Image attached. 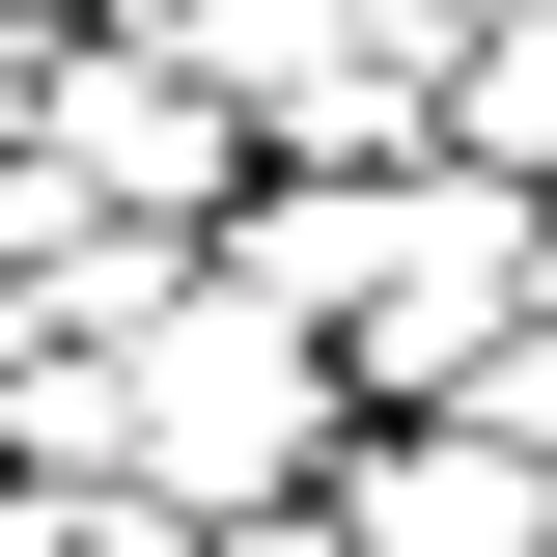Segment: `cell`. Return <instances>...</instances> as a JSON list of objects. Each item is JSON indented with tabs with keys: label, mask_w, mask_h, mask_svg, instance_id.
I'll use <instances>...</instances> for the list:
<instances>
[{
	"label": "cell",
	"mask_w": 557,
	"mask_h": 557,
	"mask_svg": "<svg viewBox=\"0 0 557 557\" xmlns=\"http://www.w3.org/2000/svg\"><path fill=\"white\" fill-rule=\"evenodd\" d=\"M278 446H307V362H278L251 307H196V335L139 362V446H112V474H168V502H223V474H278Z\"/></svg>",
	"instance_id": "6da1fadb"
},
{
	"label": "cell",
	"mask_w": 557,
	"mask_h": 557,
	"mask_svg": "<svg viewBox=\"0 0 557 557\" xmlns=\"http://www.w3.org/2000/svg\"><path fill=\"white\" fill-rule=\"evenodd\" d=\"M57 139H84V196H196V84H168V57H139V84L84 57V84H57Z\"/></svg>",
	"instance_id": "7a4b0ae2"
},
{
	"label": "cell",
	"mask_w": 557,
	"mask_h": 557,
	"mask_svg": "<svg viewBox=\"0 0 557 557\" xmlns=\"http://www.w3.org/2000/svg\"><path fill=\"white\" fill-rule=\"evenodd\" d=\"M557 502H530V446H418L391 474V557H530Z\"/></svg>",
	"instance_id": "3957f363"
},
{
	"label": "cell",
	"mask_w": 557,
	"mask_h": 557,
	"mask_svg": "<svg viewBox=\"0 0 557 557\" xmlns=\"http://www.w3.org/2000/svg\"><path fill=\"white\" fill-rule=\"evenodd\" d=\"M474 168H557V0L502 28V57H474Z\"/></svg>",
	"instance_id": "277c9868"
},
{
	"label": "cell",
	"mask_w": 557,
	"mask_h": 557,
	"mask_svg": "<svg viewBox=\"0 0 557 557\" xmlns=\"http://www.w3.org/2000/svg\"><path fill=\"white\" fill-rule=\"evenodd\" d=\"M474 391H502V446H557V307H502V362H474Z\"/></svg>",
	"instance_id": "5b68a950"
},
{
	"label": "cell",
	"mask_w": 557,
	"mask_h": 557,
	"mask_svg": "<svg viewBox=\"0 0 557 557\" xmlns=\"http://www.w3.org/2000/svg\"><path fill=\"white\" fill-rule=\"evenodd\" d=\"M0 112H28V57H0Z\"/></svg>",
	"instance_id": "8992f818"
}]
</instances>
